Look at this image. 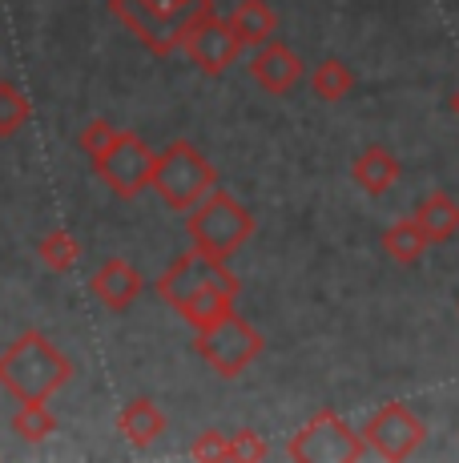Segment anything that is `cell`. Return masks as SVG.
Listing matches in <instances>:
<instances>
[{
  "mask_svg": "<svg viewBox=\"0 0 459 463\" xmlns=\"http://www.w3.org/2000/svg\"><path fill=\"white\" fill-rule=\"evenodd\" d=\"M73 379V359L49 343L41 331H24L0 354V387L16 403H49Z\"/></svg>",
  "mask_w": 459,
  "mask_h": 463,
  "instance_id": "1",
  "label": "cell"
},
{
  "mask_svg": "<svg viewBox=\"0 0 459 463\" xmlns=\"http://www.w3.org/2000/svg\"><path fill=\"white\" fill-rule=\"evenodd\" d=\"M351 177H355V185L363 194H370V198H383V194L403 177V165H399V157H395L391 149L367 146L363 154L351 162Z\"/></svg>",
  "mask_w": 459,
  "mask_h": 463,
  "instance_id": "13",
  "label": "cell"
},
{
  "mask_svg": "<svg viewBox=\"0 0 459 463\" xmlns=\"http://www.w3.org/2000/svg\"><path fill=\"white\" fill-rule=\"evenodd\" d=\"M427 246H431V238H427V230L415 222V213L411 218L391 222V226L383 230V250H387L391 262H399V266H415L423 254H427Z\"/></svg>",
  "mask_w": 459,
  "mask_h": 463,
  "instance_id": "18",
  "label": "cell"
},
{
  "mask_svg": "<svg viewBox=\"0 0 459 463\" xmlns=\"http://www.w3.org/2000/svg\"><path fill=\"white\" fill-rule=\"evenodd\" d=\"M185 57H190L206 77L226 73V69L242 57V41H238V33L230 29V16L226 21H218L214 13L201 16V21L193 24V33L185 37Z\"/></svg>",
  "mask_w": 459,
  "mask_h": 463,
  "instance_id": "9",
  "label": "cell"
},
{
  "mask_svg": "<svg viewBox=\"0 0 459 463\" xmlns=\"http://www.w3.org/2000/svg\"><path fill=\"white\" fill-rule=\"evenodd\" d=\"M201 287H226V290H242V282H238V274L226 270V262H214V258L190 250L182 258H173L170 266H165V274L157 279V295L170 302L173 310L182 307L190 295H198Z\"/></svg>",
  "mask_w": 459,
  "mask_h": 463,
  "instance_id": "8",
  "label": "cell"
},
{
  "mask_svg": "<svg viewBox=\"0 0 459 463\" xmlns=\"http://www.w3.org/2000/svg\"><path fill=\"white\" fill-rule=\"evenodd\" d=\"M113 137H117V129H113V121L97 118V121H89V126L81 129V137H77V146H81V154L89 157V165H93L97 157H101L105 149L113 146Z\"/></svg>",
  "mask_w": 459,
  "mask_h": 463,
  "instance_id": "23",
  "label": "cell"
},
{
  "mask_svg": "<svg viewBox=\"0 0 459 463\" xmlns=\"http://www.w3.org/2000/svg\"><path fill=\"white\" fill-rule=\"evenodd\" d=\"M363 439H367L370 456L399 463V459H411L415 451L423 448V439H427V423H423L407 403H383L367 420Z\"/></svg>",
  "mask_w": 459,
  "mask_h": 463,
  "instance_id": "7",
  "label": "cell"
},
{
  "mask_svg": "<svg viewBox=\"0 0 459 463\" xmlns=\"http://www.w3.org/2000/svg\"><path fill=\"white\" fill-rule=\"evenodd\" d=\"M367 439L359 431H351L347 420H339L334 411H319L303 431L290 439L286 456L298 463H359L367 456Z\"/></svg>",
  "mask_w": 459,
  "mask_h": 463,
  "instance_id": "6",
  "label": "cell"
},
{
  "mask_svg": "<svg viewBox=\"0 0 459 463\" xmlns=\"http://www.w3.org/2000/svg\"><path fill=\"white\" fill-rule=\"evenodd\" d=\"M77 258H81V242L69 230H52V234L41 238V262L52 274H69L77 266Z\"/></svg>",
  "mask_w": 459,
  "mask_h": 463,
  "instance_id": "20",
  "label": "cell"
},
{
  "mask_svg": "<svg viewBox=\"0 0 459 463\" xmlns=\"http://www.w3.org/2000/svg\"><path fill=\"white\" fill-rule=\"evenodd\" d=\"M13 431L24 443H45L57 431V420H52V411L45 403H21V411L13 415Z\"/></svg>",
  "mask_w": 459,
  "mask_h": 463,
  "instance_id": "22",
  "label": "cell"
},
{
  "mask_svg": "<svg viewBox=\"0 0 459 463\" xmlns=\"http://www.w3.org/2000/svg\"><path fill=\"white\" fill-rule=\"evenodd\" d=\"M33 118L29 97L21 93L13 81H0V137H16Z\"/></svg>",
  "mask_w": 459,
  "mask_h": 463,
  "instance_id": "21",
  "label": "cell"
},
{
  "mask_svg": "<svg viewBox=\"0 0 459 463\" xmlns=\"http://www.w3.org/2000/svg\"><path fill=\"white\" fill-rule=\"evenodd\" d=\"M311 89H314V97H319V101H342V97L355 89V73H351L339 57H326L323 65H314Z\"/></svg>",
  "mask_w": 459,
  "mask_h": 463,
  "instance_id": "19",
  "label": "cell"
},
{
  "mask_svg": "<svg viewBox=\"0 0 459 463\" xmlns=\"http://www.w3.org/2000/svg\"><path fill=\"white\" fill-rule=\"evenodd\" d=\"M275 24H278V16L267 0H238L234 13H230V29L238 33L242 49H262V44L275 37Z\"/></svg>",
  "mask_w": 459,
  "mask_h": 463,
  "instance_id": "14",
  "label": "cell"
},
{
  "mask_svg": "<svg viewBox=\"0 0 459 463\" xmlns=\"http://www.w3.org/2000/svg\"><path fill=\"white\" fill-rule=\"evenodd\" d=\"M154 169H157V154L145 146V137H137L129 129H121L113 137V146L93 162V174L126 202H134L137 194H145L154 185Z\"/></svg>",
  "mask_w": 459,
  "mask_h": 463,
  "instance_id": "5",
  "label": "cell"
},
{
  "mask_svg": "<svg viewBox=\"0 0 459 463\" xmlns=\"http://www.w3.org/2000/svg\"><path fill=\"white\" fill-rule=\"evenodd\" d=\"M185 230H190L193 250L214 258V262H226V258H234L250 242L258 222H254V213L246 210L234 194L210 190L198 206L185 213Z\"/></svg>",
  "mask_w": 459,
  "mask_h": 463,
  "instance_id": "2",
  "label": "cell"
},
{
  "mask_svg": "<svg viewBox=\"0 0 459 463\" xmlns=\"http://www.w3.org/2000/svg\"><path fill=\"white\" fill-rule=\"evenodd\" d=\"M415 222L427 230L431 246H436V242H452V238L459 234V202L452 198V194H444V190L427 194V198L415 206Z\"/></svg>",
  "mask_w": 459,
  "mask_h": 463,
  "instance_id": "15",
  "label": "cell"
},
{
  "mask_svg": "<svg viewBox=\"0 0 459 463\" xmlns=\"http://www.w3.org/2000/svg\"><path fill=\"white\" fill-rule=\"evenodd\" d=\"M267 456H270V448L262 443L258 431H238V435H230V459H234V463H246V459L262 463Z\"/></svg>",
  "mask_w": 459,
  "mask_h": 463,
  "instance_id": "24",
  "label": "cell"
},
{
  "mask_svg": "<svg viewBox=\"0 0 459 463\" xmlns=\"http://www.w3.org/2000/svg\"><path fill=\"white\" fill-rule=\"evenodd\" d=\"M109 13L117 16L121 24H126L134 37L145 44V49H154L157 57H165V52H173V49H182V33L173 29L170 21H162L157 13H149L141 0H109Z\"/></svg>",
  "mask_w": 459,
  "mask_h": 463,
  "instance_id": "11",
  "label": "cell"
},
{
  "mask_svg": "<svg viewBox=\"0 0 459 463\" xmlns=\"http://www.w3.org/2000/svg\"><path fill=\"white\" fill-rule=\"evenodd\" d=\"M193 335H198L193 338V351H198L201 363L222 379H238L262 354V346H267L262 331L246 323L238 310H230L222 323L206 326V331H193Z\"/></svg>",
  "mask_w": 459,
  "mask_h": 463,
  "instance_id": "4",
  "label": "cell"
},
{
  "mask_svg": "<svg viewBox=\"0 0 459 463\" xmlns=\"http://www.w3.org/2000/svg\"><path fill=\"white\" fill-rule=\"evenodd\" d=\"M447 105H452V113H455V118H459V89H455V93H452V101H447Z\"/></svg>",
  "mask_w": 459,
  "mask_h": 463,
  "instance_id": "26",
  "label": "cell"
},
{
  "mask_svg": "<svg viewBox=\"0 0 459 463\" xmlns=\"http://www.w3.org/2000/svg\"><path fill=\"white\" fill-rule=\"evenodd\" d=\"M154 190L173 213H190L210 190H218V169L190 141H173V146H165L157 154Z\"/></svg>",
  "mask_w": 459,
  "mask_h": 463,
  "instance_id": "3",
  "label": "cell"
},
{
  "mask_svg": "<svg viewBox=\"0 0 459 463\" xmlns=\"http://www.w3.org/2000/svg\"><path fill=\"white\" fill-rule=\"evenodd\" d=\"M190 456L193 459H230V435H218V431H201L198 439H193V448H190Z\"/></svg>",
  "mask_w": 459,
  "mask_h": 463,
  "instance_id": "25",
  "label": "cell"
},
{
  "mask_svg": "<svg viewBox=\"0 0 459 463\" xmlns=\"http://www.w3.org/2000/svg\"><path fill=\"white\" fill-rule=\"evenodd\" d=\"M250 73H254V81H258L267 93H290L298 81L306 77V69H303V61H298V52L290 49V44H282V41H267L258 49V57L250 61Z\"/></svg>",
  "mask_w": 459,
  "mask_h": 463,
  "instance_id": "12",
  "label": "cell"
},
{
  "mask_svg": "<svg viewBox=\"0 0 459 463\" xmlns=\"http://www.w3.org/2000/svg\"><path fill=\"white\" fill-rule=\"evenodd\" d=\"M234 290H226V287H201L198 295H190L178 307V315L185 318V323L193 326V331H206V326H214V323H222V318L234 310Z\"/></svg>",
  "mask_w": 459,
  "mask_h": 463,
  "instance_id": "17",
  "label": "cell"
},
{
  "mask_svg": "<svg viewBox=\"0 0 459 463\" xmlns=\"http://www.w3.org/2000/svg\"><path fill=\"white\" fill-rule=\"evenodd\" d=\"M117 427L134 448H149V443H157L165 435V415H162V407L149 403V399H134V403L121 407Z\"/></svg>",
  "mask_w": 459,
  "mask_h": 463,
  "instance_id": "16",
  "label": "cell"
},
{
  "mask_svg": "<svg viewBox=\"0 0 459 463\" xmlns=\"http://www.w3.org/2000/svg\"><path fill=\"white\" fill-rule=\"evenodd\" d=\"M141 287H145V282H141V270L134 262H126V258H105V262L97 266V274L89 279L93 298L101 302V307H109L113 315H126V310L137 302Z\"/></svg>",
  "mask_w": 459,
  "mask_h": 463,
  "instance_id": "10",
  "label": "cell"
}]
</instances>
